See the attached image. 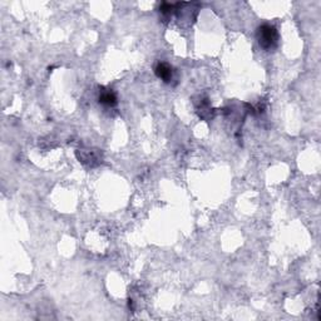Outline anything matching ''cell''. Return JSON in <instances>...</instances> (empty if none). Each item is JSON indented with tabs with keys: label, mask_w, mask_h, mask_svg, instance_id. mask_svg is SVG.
I'll return each instance as SVG.
<instances>
[{
	"label": "cell",
	"mask_w": 321,
	"mask_h": 321,
	"mask_svg": "<svg viewBox=\"0 0 321 321\" xmlns=\"http://www.w3.org/2000/svg\"><path fill=\"white\" fill-rule=\"evenodd\" d=\"M256 38L260 44V47L265 50H271L276 48L279 43V33L274 25L263 24L258 28Z\"/></svg>",
	"instance_id": "1"
},
{
	"label": "cell",
	"mask_w": 321,
	"mask_h": 321,
	"mask_svg": "<svg viewBox=\"0 0 321 321\" xmlns=\"http://www.w3.org/2000/svg\"><path fill=\"white\" fill-rule=\"evenodd\" d=\"M99 103L104 104L107 107H114L117 104V96L112 89H103L99 93Z\"/></svg>",
	"instance_id": "4"
},
{
	"label": "cell",
	"mask_w": 321,
	"mask_h": 321,
	"mask_svg": "<svg viewBox=\"0 0 321 321\" xmlns=\"http://www.w3.org/2000/svg\"><path fill=\"white\" fill-rule=\"evenodd\" d=\"M155 73L164 83H171L172 79H173V69H172L171 66H168L167 63H163V61H160L155 67Z\"/></svg>",
	"instance_id": "3"
},
{
	"label": "cell",
	"mask_w": 321,
	"mask_h": 321,
	"mask_svg": "<svg viewBox=\"0 0 321 321\" xmlns=\"http://www.w3.org/2000/svg\"><path fill=\"white\" fill-rule=\"evenodd\" d=\"M77 157L87 166L94 167L102 163L101 153L98 152V150H79L77 151Z\"/></svg>",
	"instance_id": "2"
}]
</instances>
